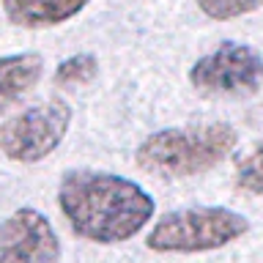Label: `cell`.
I'll use <instances>...</instances> for the list:
<instances>
[{"mask_svg": "<svg viewBox=\"0 0 263 263\" xmlns=\"http://www.w3.org/2000/svg\"><path fill=\"white\" fill-rule=\"evenodd\" d=\"M58 203L74 233L96 244L126 241L154 217L151 195L112 173H66L58 186Z\"/></svg>", "mask_w": 263, "mask_h": 263, "instance_id": "6da1fadb", "label": "cell"}, {"mask_svg": "<svg viewBox=\"0 0 263 263\" xmlns=\"http://www.w3.org/2000/svg\"><path fill=\"white\" fill-rule=\"evenodd\" d=\"M236 145L230 123H200L184 129H162L137 148V164L159 178H189L217 167Z\"/></svg>", "mask_w": 263, "mask_h": 263, "instance_id": "7a4b0ae2", "label": "cell"}, {"mask_svg": "<svg viewBox=\"0 0 263 263\" xmlns=\"http://www.w3.org/2000/svg\"><path fill=\"white\" fill-rule=\"evenodd\" d=\"M250 230L241 214L219 205L181 209L162 217L148 236V247L156 252H205L219 250Z\"/></svg>", "mask_w": 263, "mask_h": 263, "instance_id": "3957f363", "label": "cell"}, {"mask_svg": "<svg viewBox=\"0 0 263 263\" xmlns=\"http://www.w3.org/2000/svg\"><path fill=\"white\" fill-rule=\"evenodd\" d=\"M71 123V110L63 99L36 104L0 123V154L14 162H39L61 145Z\"/></svg>", "mask_w": 263, "mask_h": 263, "instance_id": "277c9868", "label": "cell"}, {"mask_svg": "<svg viewBox=\"0 0 263 263\" xmlns=\"http://www.w3.org/2000/svg\"><path fill=\"white\" fill-rule=\"evenodd\" d=\"M189 82L205 96H252L263 82V55L250 44L225 41L189 69Z\"/></svg>", "mask_w": 263, "mask_h": 263, "instance_id": "5b68a950", "label": "cell"}, {"mask_svg": "<svg viewBox=\"0 0 263 263\" xmlns=\"http://www.w3.org/2000/svg\"><path fill=\"white\" fill-rule=\"evenodd\" d=\"M61 241L44 214L20 209L0 225V263H58Z\"/></svg>", "mask_w": 263, "mask_h": 263, "instance_id": "8992f818", "label": "cell"}, {"mask_svg": "<svg viewBox=\"0 0 263 263\" xmlns=\"http://www.w3.org/2000/svg\"><path fill=\"white\" fill-rule=\"evenodd\" d=\"M88 0H3V11L20 28H52L80 14Z\"/></svg>", "mask_w": 263, "mask_h": 263, "instance_id": "52a82bcc", "label": "cell"}, {"mask_svg": "<svg viewBox=\"0 0 263 263\" xmlns=\"http://www.w3.org/2000/svg\"><path fill=\"white\" fill-rule=\"evenodd\" d=\"M41 58L33 52L0 58V112L22 99L41 77Z\"/></svg>", "mask_w": 263, "mask_h": 263, "instance_id": "ba28073f", "label": "cell"}, {"mask_svg": "<svg viewBox=\"0 0 263 263\" xmlns=\"http://www.w3.org/2000/svg\"><path fill=\"white\" fill-rule=\"evenodd\" d=\"M236 186L247 195H263V143H258L238 162Z\"/></svg>", "mask_w": 263, "mask_h": 263, "instance_id": "9c48e42d", "label": "cell"}, {"mask_svg": "<svg viewBox=\"0 0 263 263\" xmlns=\"http://www.w3.org/2000/svg\"><path fill=\"white\" fill-rule=\"evenodd\" d=\"M96 69H99V63H96L93 55H74V58L63 61V63L55 69V85H61V88H63V85H66V88H71V85H85L88 80L96 77Z\"/></svg>", "mask_w": 263, "mask_h": 263, "instance_id": "30bf717a", "label": "cell"}, {"mask_svg": "<svg viewBox=\"0 0 263 263\" xmlns=\"http://www.w3.org/2000/svg\"><path fill=\"white\" fill-rule=\"evenodd\" d=\"M200 11L211 20H233L263 6V0H197Z\"/></svg>", "mask_w": 263, "mask_h": 263, "instance_id": "8fae6325", "label": "cell"}]
</instances>
